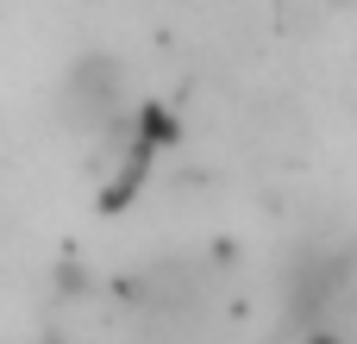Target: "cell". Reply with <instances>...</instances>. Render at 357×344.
<instances>
[{
    "instance_id": "6da1fadb",
    "label": "cell",
    "mask_w": 357,
    "mask_h": 344,
    "mask_svg": "<svg viewBox=\"0 0 357 344\" xmlns=\"http://www.w3.org/2000/svg\"><path fill=\"white\" fill-rule=\"evenodd\" d=\"M119 107H126V94H119V63H113V56H82V63L69 69V81H63V113H69V125L100 132V125H113Z\"/></svg>"
},
{
    "instance_id": "7a4b0ae2",
    "label": "cell",
    "mask_w": 357,
    "mask_h": 344,
    "mask_svg": "<svg viewBox=\"0 0 357 344\" xmlns=\"http://www.w3.org/2000/svg\"><path fill=\"white\" fill-rule=\"evenodd\" d=\"M169 144H176V113H169V107H144V113H138V125H132V144H126V175L107 188V207L132 201V194H138V182L151 175V163H157Z\"/></svg>"
}]
</instances>
